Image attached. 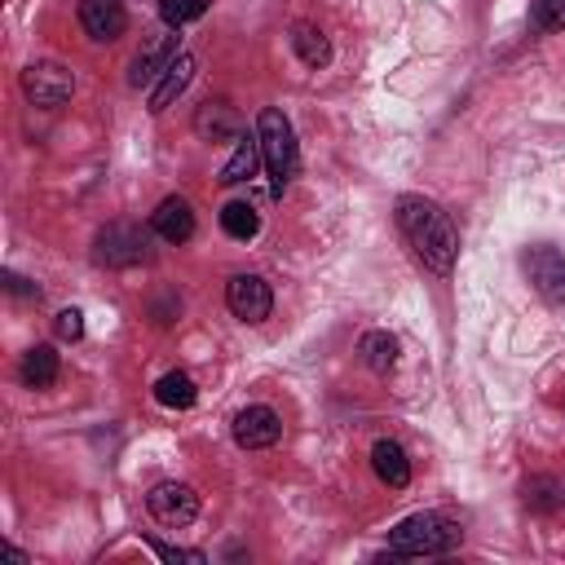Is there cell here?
I'll list each match as a JSON object with an SVG mask.
<instances>
[{
  "label": "cell",
  "instance_id": "cell-1",
  "mask_svg": "<svg viewBox=\"0 0 565 565\" xmlns=\"http://www.w3.org/2000/svg\"><path fill=\"white\" fill-rule=\"evenodd\" d=\"M397 230L406 238V247L419 256L424 269L433 274H450L455 269V256H459V234L450 225V216L424 199V194H402L397 199Z\"/></svg>",
  "mask_w": 565,
  "mask_h": 565
},
{
  "label": "cell",
  "instance_id": "cell-2",
  "mask_svg": "<svg viewBox=\"0 0 565 565\" xmlns=\"http://www.w3.org/2000/svg\"><path fill=\"white\" fill-rule=\"evenodd\" d=\"M459 543H463V530H459L455 516H446V512H415V516H406V521L393 525L384 556H393V561L446 556V552H455Z\"/></svg>",
  "mask_w": 565,
  "mask_h": 565
},
{
  "label": "cell",
  "instance_id": "cell-3",
  "mask_svg": "<svg viewBox=\"0 0 565 565\" xmlns=\"http://www.w3.org/2000/svg\"><path fill=\"white\" fill-rule=\"evenodd\" d=\"M256 137H260V154H265V172H269V190L274 199H282V190L291 185V177L300 172V150H296V132L291 119L278 106H265L256 115Z\"/></svg>",
  "mask_w": 565,
  "mask_h": 565
},
{
  "label": "cell",
  "instance_id": "cell-4",
  "mask_svg": "<svg viewBox=\"0 0 565 565\" xmlns=\"http://www.w3.org/2000/svg\"><path fill=\"white\" fill-rule=\"evenodd\" d=\"M150 234L154 230H141V225H128V221H115L97 234L93 243V260L106 265V269H128V265H146L154 256L150 247Z\"/></svg>",
  "mask_w": 565,
  "mask_h": 565
},
{
  "label": "cell",
  "instance_id": "cell-5",
  "mask_svg": "<svg viewBox=\"0 0 565 565\" xmlns=\"http://www.w3.org/2000/svg\"><path fill=\"white\" fill-rule=\"evenodd\" d=\"M71 93H75V75H71L62 62H31V66L22 71V97H26L31 106H40V110L62 106Z\"/></svg>",
  "mask_w": 565,
  "mask_h": 565
},
{
  "label": "cell",
  "instance_id": "cell-6",
  "mask_svg": "<svg viewBox=\"0 0 565 565\" xmlns=\"http://www.w3.org/2000/svg\"><path fill=\"white\" fill-rule=\"evenodd\" d=\"M146 512H150L159 525L181 530V525H190V521L199 516V494H194L185 481H159V486H150V494H146Z\"/></svg>",
  "mask_w": 565,
  "mask_h": 565
},
{
  "label": "cell",
  "instance_id": "cell-7",
  "mask_svg": "<svg viewBox=\"0 0 565 565\" xmlns=\"http://www.w3.org/2000/svg\"><path fill=\"white\" fill-rule=\"evenodd\" d=\"M521 265L547 305H565V252H556L552 243H539L521 256Z\"/></svg>",
  "mask_w": 565,
  "mask_h": 565
},
{
  "label": "cell",
  "instance_id": "cell-8",
  "mask_svg": "<svg viewBox=\"0 0 565 565\" xmlns=\"http://www.w3.org/2000/svg\"><path fill=\"white\" fill-rule=\"evenodd\" d=\"M225 305L238 322H265L269 309H274V291L260 274H234L225 282Z\"/></svg>",
  "mask_w": 565,
  "mask_h": 565
},
{
  "label": "cell",
  "instance_id": "cell-9",
  "mask_svg": "<svg viewBox=\"0 0 565 565\" xmlns=\"http://www.w3.org/2000/svg\"><path fill=\"white\" fill-rule=\"evenodd\" d=\"M234 441L243 446V450H269V446H278V437H282V419H278V411L274 406H243L238 415H234Z\"/></svg>",
  "mask_w": 565,
  "mask_h": 565
},
{
  "label": "cell",
  "instance_id": "cell-10",
  "mask_svg": "<svg viewBox=\"0 0 565 565\" xmlns=\"http://www.w3.org/2000/svg\"><path fill=\"white\" fill-rule=\"evenodd\" d=\"M79 26H84L88 40L110 44V40L124 35L128 9H124V0H79Z\"/></svg>",
  "mask_w": 565,
  "mask_h": 565
},
{
  "label": "cell",
  "instance_id": "cell-11",
  "mask_svg": "<svg viewBox=\"0 0 565 565\" xmlns=\"http://www.w3.org/2000/svg\"><path fill=\"white\" fill-rule=\"evenodd\" d=\"M177 35H154L137 57H132V66H128V84L132 88H154L159 84V75L177 62Z\"/></svg>",
  "mask_w": 565,
  "mask_h": 565
},
{
  "label": "cell",
  "instance_id": "cell-12",
  "mask_svg": "<svg viewBox=\"0 0 565 565\" xmlns=\"http://www.w3.org/2000/svg\"><path fill=\"white\" fill-rule=\"evenodd\" d=\"M150 230H154V238H163V243H185L190 234H194V207L181 199V194H168V199H159V207L150 212Z\"/></svg>",
  "mask_w": 565,
  "mask_h": 565
},
{
  "label": "cell",
  "instance_id": "cell-13",
  "mask_svg": "<svg viewBox=\"0 0 565 565\" xmlns=\"http://www.w3.org/2000/svg\"><path fill=\"white\" fill-rule=\"evenodd\" d=\"M194 132L203 137V141H225V137H238L243 132V119H238V110L230 106V102H203L199 110H194Z\"/></svg>",
  "mask_w": 565,
  "mask_h": 565
},
{
  "label": "cell",
  "instance_id": "cell-14",
  "mask_svg": "<svg viewBox=\"0 0 565 565\" xmlns=\"http://www.w3.org/2000/svg\"><path fill=\"white\" fill-rule=\"evenodd\" d=\"M190 79H194V57L190 53H177V62L159 75V84L150 88V115H163L185 88H190Z\"/></svg>",
  "mask_w": 565,
  "mask_h": 565
},
{
  "label": "cell",
  "instance_id": "cell-15",
  "mask_svg": "<svg viewBox=\"0 0 565 565\" xmlns=\"http://www.w3.org/2000/svg\"><path fill=\"white\" fill-rule=\"evenodd\" d=\"M265 163V154H260V137L256 132H238V146H234V154L221 163V185H243V181H252L256 177V168Z\"/></svg>",
  "mask_w": 565,
  "mask_h": 565
},
{
  "label": "cell",
  "instance_id": "cell-16",
  "mask_svg": "<svg viewBox=\"0 0 565 565\" xmlns=\"http://www.w3.org/2000/svg\"><path fill=\"white\" fill-rule=\"evenodd\" d=\"M371 468H375V477H380L388 490H406V486H411V459H406V450H402L397 441H388V437H380V441L371 446Z\"/></svg>",
  "mask_w": 565,
  "mask_h": 565
},
{
  "label": "cell",
  "instance_id": "cell-17",
  "mask_svg": "<svg viewBox=\"0 0 565 565\" xmlns=\"http://www.w3.org/2000/svg\"><path fill=\"white\" fill-rule=\"evenodd\" d=\"M18 380H22L26 388H49V384L57 380V353H53V344L26 349L22 362H18Z\"/></svg>",
  "mask_w": 565,
  "mask_h": 565
},
{
  "label": "cell",
  "instance_id": "cell-18",
  "mask_svg": "<svg viewBox=\"0 0 565 565\" xmlns=\"http://www.w3.org/2000/svg\"><path fill=\"white\" fill-rule=\"evenodd\" d=\"M358 358H362L366 371L388 375V371L397 366V340H393L388 331H366V335L358 340Z\"/></svg>",
  "mask_w": 565,
  "mask_h": 565
},
{
  "label": "cell",
  "instance_id": "cell-19",
  "mask_svg": "<svg viewBox=\"0 0 565 565\" xmlns=\"http://www.w3.org/2000/svg\"><path fill=\"white\" fill-rule=\"evenodd\" d=\"M154 402L168 406V411H190L199 402V388H194V380L185 371H168V375L154 380Z\"/></svg>",
  "mask_w": 565,
  "mask_h": 565
},
{
  "label": "cell",
  "instance_id": "cell-20",
  "mask_svg": "<svg viewBox=\"0 0 565 565\" xmlns=\"http://www.w3.org/2000/svg\"><path fill=\"white\" fill-rule=\"evenodd\" d=\"M291 49H296V57L305 62V66H327L331 62V40L318 31V26H309V22H296L291 26Z\"/></svg>",
  "mask_w": 565,
  "mask_h": 565
},
{
  "label": "cell",
  "instance_id": "cell-21",
  "mask_svg": "<svg viewBox=\"0 0 565 565\" xmlns=\"http://www.w3.org/2000/svg\"><path fill=\"white\" fill-rule=\"evenodd\" d=\"M221 230L230 234V238H238V243H247V238H256V230H260V216H256V207L252 203H225L221 207Z\"/></svg>",
  "mask_w": 565,
  "mask_h": 565
},
{
  "label": "cell",
  "instance_id": "cell-22",
  "mask_svg": "<svg viewBox=\"0 0 565 565\" xmlns=\"http://www.w3.org/2000/svg\"><path fill=\"white\" fill-rule=\"evenodd\" d=\"M207 13V0H159V18L177 31V26H185V22H194V18H203Z\"/></svg>",
  "mask_w": 565,
  "mask_h": 565
},
{
  "label": "cell",
  "instance_id": "cell-23",
  "mask_svg": "<svg viewBox=\"0 0 565 565\" xmlns=\"http://www.w3.org/2000/svg\"><path fill=\"white\" fill-rule=\"evenodd\" d=\"M534 31H565V0H530Z\"/></svg>",
  "mask_w": 565,
  "mask_h": 565
},
{
  "label": "cell",
  "instance_id": "cell-24",
  "mask_svg": "<svg viewBox=\"0 0 565 565\" xmlns=\"http://www.w3.org/2000/svg\"><path fill=\"white\" fill-rule=\"evenodd\" d=\"M525 503H530L534 512H552V508L561 503V486L547 481V477H534V481L525 486Z\"/></svg>",
  "mask_w": 565,
  "mask_h": 565
},
{
  "label": "cell",
  "instance_id": "cell-25",
  "mask_svg": "<svg viewBox=\"0 0 565 565\" xmlns=\"http://www.w3.org/2000/svg\"><path fill=\"white\" fill-rule=\"evenodd\" d=\"M146 543L159 552V561H168V565H177V561H190V565H203L207 556L199 552V547H172V543H163V539H154V534H146Z\"/></svg>",
  "mask_w": 565,
  "mask_h": 565
},
{
  "label": "cell",
  "instance_id": "cell-26",
  "mask_svg": "<svg viewBox=\"0 0 565 565\" xmlns=\"http://www.w3.org/2000/svg\"><path fill=\"white\" fill-rule=\"evenodd\" d=\"M53 331H57V340H84V313L79 309H57V318H53Z\"/></svg>",
  "mask_w": 565,
  "mask_h": 565
},
{
  "label": "cell",
  "instance_id": "cell-27",
  "mask_svg": "<svg viewBox=\"0 0 565 565\" xmlns=\"http://www.w3.org/2000/svg\"><path fill=\"white\" fill-rule=\"evenodd\" d=\"M4 287L13 291V296H31V300H40V287L35 282H26L22 274H13V269H4Z\"/></svg>",
  "mask_w": 565,
  "mask_h": 565
}]
</instances>
